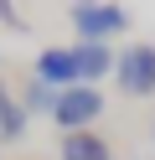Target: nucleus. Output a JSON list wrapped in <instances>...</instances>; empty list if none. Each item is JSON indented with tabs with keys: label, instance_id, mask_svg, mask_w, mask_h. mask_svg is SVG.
Instances as JSON below:
<instances>
[{
	"label": "nucleus",
	"instance_id": "f257e3e1",
	"mask_svg": "<svg viewBox=\"0 0 155 160\" xmlns=\"http://www.w3.org/2000/svg\"><path fill=\"white\" fill-rule=\"evenodd\" d=\"M67 21L78 31V42H109L129 26V11L109 5V0H78V5H67Z\"/></svg>",
	"mask_w": 155,
	"mask_h": 160
},
{
	"label": "nucleus",
	"instance_id": "6e6552de",
	"mask_svg": "<svg viewBox=\"0 0 155 160\" xmlns=\"http://www.w3.org/2000/svg\"><path fill=\"white\" fill-rule=\"evenodd\" d=\"M57 98H62V88L36 83V78H31V88L21 93V103H26V114H31V119H52V114H57Z\"/></svg>",
	"mask_w": 155,
	"mask_h": 160
},
{
	"label": "nucleus",
	"instance_id": "20e7f679",
	"mask_svg": "<svg viewBox=\"0 0 155 160\" xmlns=\"http://www.w3.org/2000/svg\"><path fill=\"white\" fill-rule=\"evenodd\" d=\"M31 78L36 83H52V88H78V57H72V47H47V52H36V62H31Z\"/></svg>",
	"mask_w": 155,
	"mask_h": 160
},
{
	"label": "nucleus",
	"instance_id": "f03ea898",
	"mask_svg": "<svg viewBox=\"0 0 155 160\" xmlns=\"http://www.w3.org/2000/svg\"><path fill=\"white\" fill-rule=\"evenodd\" d=\"M114 78H119L124 98H155V47L150 42H129L114 62Z\"/></svg>",
	"mask_w": 155,
	"mask_h": 160
},
{
	"label": "nucleus",
	"instance_id": "1a4fd4ad",
	"mask_svg": "<svg viewBox=\"0 0 155 160\" xmlns=\"http://www.w3.org/2000/svg\"><path fill=\"white\" fill-rule=\"evenodd\" d=\"M0 21H5L10 31H26V21H21V16H16V5H10V0H0Z\"/></svg>",
	"mask_w": 155,
	"mask_h": 160
},
{
	"label": "nucleus",
	"instance_id": "423d86ee",
	"mask_svg": "<svg viewBox=\"0 0 155 160\" xmlns=\"http://www.w3.org/2000/svg\"><path fill=\"white\" fill-rule=\"evenodd\" d=\"M26 124H31V114L21 103V93H10L0 83V145H21L26 139Z\"/></svg>",
	"mask_w": 155,
	"mask_h": 160
},
{
	"label": "nucleus",
	"instance_id": "0eeeda50",
	"mask_svg": "<svg viewBox=\"0 0 155 160\" xmlns=\"http://www.w3.org/2000/svg\"><path fill=\"white\" fill-rule=\"evenodd\" d=\"M57 155H62V160H114V150H109V139H103V134L78 129V134H62Z\"/></svg>",
	"mask_w": 155,
	"mask_h": 160
},
{
	"label": "nucleus",
	"instance_id": "39448f33",
	"mask_svg": "<svg viewBox=\"0 0 155 160\" xmlns=\"http://www.w3.org/2000/svg\"><path fill=\"white\" fill-rule=\"evenodd\" d=\"M72 57H78V78L93 83V88H98V78H109L114 62H119V52H109V42H78Z\"/></svg>",
	"mask_w": 155,
	"mask_h": 160
},
{
	"label": "nucleus",
	"instance_id": "7ed1b4c3",
	"mask_svg": "<svg viewBox=\"0 0 155 160\" xmlns=\"http://www.w3.org/2000/svg\"><path fill=\"white\" fill-rule=\"evenodd\" d=\"M103 114V88H93V83H78V88H62V98H57V129L62 134H78V129H88L93 119Z\"/></svg>",
	"mask_w": 155,
	"mask_h": 160
}]
</instances>
